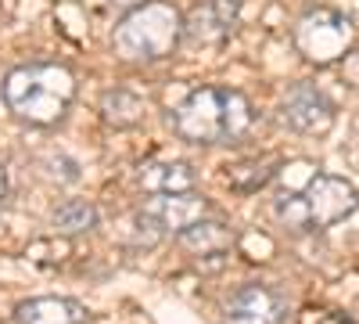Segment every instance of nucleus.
I'll return each instance as SVG.
<instances>
[{"label":"nucleus","mask_w":359,"mask_h":324,"mask_svg":"<svg viewBox=\"0 0 359 324\" xmlns=\"http://www.w3.org/2000/svg\"><path fill=\"white\" fill-rule=\"evenodd\" d=\"M180 245H184L187 252L194 256H219L233 245V231L219 220H198L194 227H187L184 234H180Z\"/></svg>","instance_id":"12"},{"label":"nucleus","mask_w":359,"mask_h":324,"mask_svg":"<svg viewBox=\"0 0 359 324\" xmlns=\"http://www.w3.org/2000/svg\"><path fill=\"white\" fill-rule=\"evenodd\" d=\"M255 119L252 101L233 86H201L191 91L172 112L176 134L191 144H230Z\"/></svg>","instance_id":"3"},{"label":"nucleus","mask_w":359,"mask_h":324,"mask_svg":"<svg viewBox=\"0 0 359 324\" xmlns=\"http://www.w3.org/2000/svg\"><path fill=\"white\" fill-rule=\"evenodd\" d=\"M277 176V159H252V162H237V166H226V181L241 191H255L262 184H269Z\"/></svg>","instance_id":"15"},{"label":"nucleus","mask_w":359,"mask_h":324,"mask_svg":"<svg viewBox=\"0 0 359 324\" xmlns=\"http://www.w3.org/2000/svg\"><path fill=\"white\" fill-rule=\"evenodd\" d=\"M111 4H130V0H111Z\"/></svg>","instance_id":"18"},{"label":"nucleus","mask_w":359,"mask_h":324,"mask_svg":"<svg viewBox=\"0 0 359 324\" xmlns=\"http://www.w3.org/2000/svg\"><path fill=\"white\" fill-rule=\"evenodd\" d=\"M101 115L108 127L126 130L144 119V101L137 94H130L126 86H115V91H104V98H101Z\"/></svg>","instance_id":"13"},{"label":"nucleus","mask_w":359,"mask_h":324,"mask_svg":"<svg viewBox=\"0 0 359 324\" xmlns=\"http://www.w3.org/2000/svg\"><path fill=\"white\" fill-rule=\"evenodd\" d=\"M54 231L57 234H69V238H76V234H90L97 227V205L94 202H83V198H69L54 209Z\"/></svg>","instance_id":"14"},{"label":"nucleus","mask_w":359,"mask_h":324,"mask_svg":"<svg viewBox=\"0 0 359 324\" xmlns=\"http://www.w3.org/2000/svg\"><path fill=\"white\" fill-rule=\"evenodd\" d=\"M208 216V202L201 195H151L144 202V209L137 213L140 234H147V245H155L165 234H184L198 220Z\"/></svg>","instance_id":"6"},{"label":"nucleus","mask_w":359,"mask_h":324,"mask_svg":"<svg viewBox=\"0 0 359 324\" xmlns=\"http://www.w3.org/2000/svg\"><path fill=\"white\" fill-rule=\"evenodd\" d=\"M184 44V15L169 0H140L118 18L111 51L126 62H162Z\"/></svg>","instance_id":"4"},{"label":"nucleus","mask_w":359,"mask_h":324,"mask_svg":"<svg viewBox=\"0 0 359 324\" xmlns=\"http://www.w3.org/2000/svg\"><path fill=\"white\" fill-rule=\"evenodd\" d=\"M280 123L294 134H327L334 127V101L313 83H294L280 101Z\"/></svg>","instance_id":"7"},{"label":"nucleus","mask_w":359,"mask_h":324,"mask_svg":"<svg viewBox=\"0 0 359 324\" xmlns=\"http://www.w3.org/2000/svg\"><path fill=\"white\" fill-rule=\"evenodd\" d=\"M355 40V25L334 8H309L294 22V47L306 62L331 65L338 58H348V47Z\"/></svg>","instance_id":"5"},{"label":"nucleus","mask_w":359,"mask_h":324,"mask_svg":"<svg viewBox=\"0 0 359 324\" xmlns=\"http://www.w3.org/2000/svg\"><path fill=\"white\" fill-rule=\"evenodd\" d=\"M86 306L65 296H36L15 306V324H86Z\"/></svg>","instance_id":"10"},{"label":"nucleus","mask_w":359,"mask_h":324,"mask_svg":"<svg viewBox=\"0 0 359 324\" xmlns=\"http://www.w3.org/2000/svg\"><path fill=\"white\" fill-rule=\"evenodd\" d=\"M4 198H8V169L0 166V202H4Z\"/></svg>","instance_id":"17"},{"label":"nucleus","mask_w":359,"mask_h":324,"mask_svg":"<svg viewBox=\"0 0 359 324\" xmlns=\"http://www.w3.org/2000/svg\"><path fill=\"white\" fill-rule=\"evenodd\" d=\"M237 0H201L184 15V44L187 47H219L237 29Z\"/></svg>","instance_id":"8"},{"label":"nucleus","mask_w":359,"mask_h":324,"mask_svg":"<svg viewBox=\"0 0 359 324\" xmlns=\"http://www.w3.org/2000/svg\"><path fill=\"white\" fill-rule=\"evenodd\" d=\"M0 94L15 119L33 127H54L65 119V112L76 101V76L69 65L57 62H29L4 76Z\"/></svg>","instance_id":"1"},{"label":"nucleus","mask_w":359,"mask_h":324,"mask_svg":"<svg viewBox=\"0 0 359 324\" xmlns=\"http://www.w3.org/2000/svg\"><path fill=\"white\" fill-rule=\"evenodd\" d=\"M284 184L287 188L277 195L273 213L294 234L327 231L338 220L352 216L355 205H359L355 184L345 181V176H334V173H309L306 181H298V184L291 181V176H284Z\"/></svg>","instance_id":"2"},{"label":"nucleus","mask_w":359,"mask_h":324,"mask_svg":"<svg viewBox=\"0 0 359 324\" xmlns=\"http://www.w3.org/2000/svg\"><path fill=\"white\" fill-rule=\"evenodd\" d=\"M345 79L352 86H359V51H348V58H345Z\"/></svg>","instance_id":"16"},{"label":"nucleus","mask_w":359,"mask_h":324,"mask_svg":"<svg viewBox=\"0 0 359 324\" xmlns=\"http://www.w3.org/2000/svg\"><path fill=\"white\" fill-rule=\"evenodd\" d=\"M287 320V299L269 285H241L230 296L223 310V324H284Z\"/></svg>","instance_id":"9"},{"label":"nucleus","mask_w":359,"mask_h":324,"mask_svg":"<svg viewBox=\"0 0 359 324\" xmlns=\"http://www.w3.org/2000/svg\"><path fill=\"white\" fill-rule=\"evenodd\" d=\"M198 176L187 162H144L140 166V188L147 195H191Z\"/></svg>","instance_id":"11"}]
</instances>
